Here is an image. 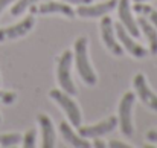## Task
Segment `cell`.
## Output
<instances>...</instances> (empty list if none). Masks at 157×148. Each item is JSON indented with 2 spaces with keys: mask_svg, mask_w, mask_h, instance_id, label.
Segmentation results:
<instances>
[{
  "mask_svg": "<svg viewBox=\"0 0 157 148\" xmlns=\"http://www.w3.org/2000/svg\"><path fill=\"white\" fill-rule=\"evenodd\" d=\"M134 11H136L137 14H142L144 17H147L148 21H150V23L157 29V11L153 8V6L147 5L145 2H136V5H134Z\"/></svg>",
  "mask_w": 157,
  "mask_h": 148,
  "instance_id": "cell-16",
  "label": "cell"
},
{
  "mask_svg": "<svg viewBox=\"0 0 157 148\" xmlns=\"http://www.w3.org/2000/svg\"><path fill=\"white\" fill-rule=\"evenodd\" d=\"M101 38L104 41L105 48L110 50L113 55L116 56H122L124 49L119 43V40L116 38V31H114V25L111 21V18L108 15H104L101 20Z\"/></svg>",
  "mask_w": 157,
  "mask_h": 148,
  "instance_id": "cell-7",
  "label": "cell"
},
{
  "mask_svg": "<svg viewBox=\"0 0 157 148\" xmlns=\"http://www.w3.org/2000/svg\"><path fill=\"white\" fill-rule=\"evenodd\" d=\"M37 121L40 124V130H41V147L43 148H53L55 147V141H56V134H55V128H53L52 119L44 115V113H38Z\"/></svg>",
  "mask_w": 157,
  "mask_h": 148,
  "instance_id": "cell-13",
  "label": "cell"
},
{
  "mask_svg": "<svg viewBox=\"0 0 157 148\" xmlns=\"http://www.w3.org/2000/svg\"><path fill=\"white\" fill-rule=\"evenodd\" d=\"M17 99V93L15 92H6V90H0V104L3 105H11L14 104Z\"/></svg>",
  "mask_w": 157,
  "mask_h": 148,
  "instance_id": "cell-20",
  "label": "cell"
},
{
  "mask_svg": "<svg viewBox=\"0 0 157 148\" xmlns=\"http://www.w3.org/2000/svg\"><path fill=\"white\" fill-rule=\"evenodd\" d=\"M38 2H43V0H15L14 2V6H11V15L18 17L26 9H29L34 3H38Z\"/></svg>",
  "mask_w": 157,
  "mask_h": 148,
  "instance_id": "cell-17",
  "label": "cell"
},
{
  "mask_svg": "<svg viewBox=\"0 0 157 148\" xmlns=\"http://www.w3.org/2000/svg\"><path fill=\"white\" fill-rule=\"evenodd\" d=\"M116 127H117V116H108L107 119L98 122V124H93V125H84V127L79 125L78 133L82 138L93 139V138H99L107 133H111Z\"/></svg>",
  "mask_w": 157,
  "mask_h": 148,
  "instance_id": "cell-11",
  "label": "cell"
},
{
  "mask_svg": "<svg viewBox=\"0 0 157 148\" xmlns=\"http://www.w3.org/2000/svg\"><path fill=\"white\" fill-rule=\"evenodd\" d=\"M95 141H93V144H92V147L95 148H105L107 147V144H105L102 139H99V138H93Z\"/></svg>",
  "mask_w": 157,
  "mask_h": 148,
  "instance_id": "cell-24",
  "label": "cell"
},
{
  "mask_svg": "<svg viewBox=\"0 0 157 148\" xmlns=\"http://www.w3.org/2000/svg\"><path fill=\"white\" fill-rule=\"evenodd\" d=\"M15 0H0V14L3 12V9L6 8V6H9V5H12Z\"/></svg>",
  "mask_w": 157,
  "mask_h": 148,
  "instance_id": "cell-25",
  "label": "cell"
},
{
  "mask_svg": "<svg viewBox=\"0 0 157 148\" xmlns=\"http://www.w3.org/2000/svg\"><path fill=\"white\" fill-rule=\"evenodd\" d=\"M114 31H116V35H117V40H119L121 46H124L130 55H133L134 58H145L147 55H150V50L147 48H144L142 45L136 43L133 40V35L128 34V31L121 23L114 25Z\"/></svg>",
  "mask_w": 157,
  "mask_h": 148,
  "instance_id": "cell-6",
  "label": "cell"
},
{
  "mask_svg": "<svg viewBox=\"0 0 157 148\" xmlns=\"http://www.w3.org/2000/svg\"><path fill=\"white\" fill-rule=\"evenodd\" d=\"M23 141V136L20 133H5L0 136V147L9 148V147H15Z\"/></svg>",
  "mask_w": 157,
  "mask_h": 148,
  "instance_id": "cell-18",
  "label": "cell"
},
{
  "mask_svg": "<svg viewBox=\"0 0 157 148\" xmlns=\"http://www.w3.org/2000/svg\"><path fill=\"white\" fill-rule=\"evenodd\" d=\"M133 2H147V0H133Z\"/></svg>",
  "mask_w": 157,
  "mask_h": 148,
  "instance_id": "cell-26",
  "label": "cell"
},
{
  "mask_svg": "<svg viewBox=\"0 0 157 148\" xmlns=\"http://www.w3.org/2000/svg\"><path fill=\"white\" fill-rule=\"evenodd\" d=\"M0 124H2V116H0Z\"/></svg>",
  "mask_w": 157,
  "mask_h": 148,
  "instance_id": "cell-27",
  "label": "cell"
},
{
  "mask_svg": "<svg viewBox=\"0 0 157 148\" xmlns=\"http://www.w3.org/2000/svg\"><path fill=\"white\" fill-rule=\"evenodd\" d=\"M66 3H70V5H89L92 3L93 0H63Z\"/></svg>",
  "mask_w": 157,
  "mask_h": 148,
  "instance_id": "cell-23",
  "label": "cell"
},
{
  "mask_svg": "<svg viewBox=\"0 0 157 148\" xmlns=\"http://www.w3.org/2000/svg\"><path fill=\"white\" fill-rule=\"evenodd\" d=\"M137 25H139V29L144 32V35L148 40L150 55H157V29L148 21V18H145V17H139L137 18Z\"/></svg>",
  "mask_w": 157,
  "mask_h": 148,
  "instance_id": "cell-15",
  "label": "cell"
},
{
  "mask_svg": "<svg viewBox=\"0 0 157 148\" xmlns=\"http://www.w3.org/2000/svg\"><path fill=\"white\" fill-rule=\"evenodd\" d=\"M117 6V0H104L96 5H79L76 8V15L81 18H96V17H104L110 14L114 8Z\"/></svg>",
  "mask_w": 157,
  "mask_h": 148,
  "instance_id": "cell-10",
  "label": "cell"
},
{
  "mask_svg": "<svg viewBox=\"0 0 157 148\" xmlns=\"http://www.w3.org/2000/svg\"><path fill=\"white\" fill-rule=\"evenodd\" d=\"M34 25H35L34 14H29V15L25 17L21 21H18V23H15V25H12V26L0 28V43L8 41V40H15V38L25 37L29 31H32Z\"/></svg>",
  "mask_w": 157,
  "mask_h": 148,
  "instance_id": "cell-9",
  "label": "cell"
},
{
  "mask_svg": "<svg viewBox=\"0 0 157 148\" xmlns=\"http://www.w3.org/2000/svg\"><path fill=\"white\" fill-rule=\"evenodd\" d=\"M147 141L150 142H157V128H153L147 133Z\"/></svg>",
  "mask_w": 157,
  "mask_h": 148,
  "instance_id": "cell-22",
  "label": "cell"
},
{
  "mask_svg": "<svg viewBox=\"0 0 157 148\" xmlns=\"http://www.w3.org/2000/svg\"><path fill=\"white\" fill-rule=\"evenodd\" d=\"M108 147L110 148H131V145H128V144H125V142H119V141H116V139H111V141L108 142Z\"/></svg>",
  "mask_w": 157,
  "mask_h": 148,
  "instance_id": "cell-21",
  "label": "cell"
},
{
  "mask_svg": "<svg viewBox=\"0 0 157 148\" xmlns=\"http://www.w3.org/2000/svg\"><path fill=\"white\" fill-rule=\"evenodd\" d=\"M117 17L121 25L128 31V34L133 35V38L140 37V29L137 25V20L131 14V0H117Z\"/></svg>",
  "mask_w": 157,
  "mask_h": 148,
  "instance_id": "cell-8",
  "label": "cell"
},
{
  "mask_svg": "<svg viewBox=\"0 0 157 148\" xmlns=\"http://www.w3.org/2000/svg\"><path fill=\"white\" fill-rule=\"evenodd\" d=\"M59 133L61 136L64 138V141H67L72 147H76V148H90L92 144L87 141V138H82L79 133H75L73 128L70 127L69 122L63 121L59 124Z\"/></svg>",
  "mask_w": 157,
  "mask_h": 148,
  "instance_id": "cell-14",
  "label": "cell"
},
{
  "mask_svg": "<svg viewBox=\"0 0 157 148\" xmlns=\"http://www.w3.org/2000/svg\"><path fill=\"white\" fill-rule=\"evenodd\" d=\"M133 87H134V93L139 96V99L147 107H150L151 110L157 111V95L150 89L144 73H137L133 78Z\"/></svg>",
  "mask_w": 157,
  "mask_h": 148,
  "instance_id": "cell-12",
  "label": "cell"
},
{
  "mask_svg": "<svg viewBox=\"0 0 157 148\" xmlns=\"http://www.w3.org/2000/svg\"><path fill=\"white\" fill-rule=\"evenodd\" d=\"M72 61H73V52H70L69 49L64 50L58 56V60H56V81H58L61 90L75 96L78 92H76L75 83L72 80Z\"/></svg>",
  "mask_w": 157,
  "mask_h": 148,
  "instance_id": "cell-2",
  "label": "cell"
},
{
  "mask_svg": "<svg viewBox=\"0 0 157 148\" xmlns=\"http://www.w3.org/2000/svg\"><path fill=\"white\" fill-rule=\"evenodd\" d=\"M31 14H63L69 18H73L76 15V12L73 11V8L70 6V3L66 2H51V0H43L38 3H34L31 8Z\"/></svg>",
  "mask_w": 157,
  "mask_h": 148,
  "instance_id": "cell-5",
  "label": "cell"
},
{
  "mask_svg": "<svg viewBox=\"0 0 157 148\" xmlns=\"http://www.w3.org/2000/svg\"><path fill=\"white\" fill-rule=\"evenodd\" d=\"M49 96L64 110V113L67 115L69 121H70V125L73 127H79L81 125V121H82V115H81V110L78 107V104L73 101L72 95L66 93L64 90H58V89H52L49 92Z\"/></svg>",
  "mask_w": 157,
  "mask_h": 148,
  "instance_id": "cell-4",
  "label": "cell"
},
{
  "mask_svg": "<svg viewBox=\"0 0 157 148\" xmlns=\"http://www.w3.org/2000/svg\"><path fill=\"white\" fill-rule=\"evenodd\" d=\"M89 38L86 35H81L76 38L73 45V58H75V66L78 70V75L87 86H95L98 83L96 72L93 70L90 60H89Z\"/></svg>",
  "mask_w": 157,
  "mask_h": 148,
  "instance_id": "cell-1",
  "label": "cell"
},
{
  "mask_svg": "<svg viewBox=\"0 0 157 148\" xmlns=\"http://www.w3.org/2000/svg\"><path fill=\"white\" fill-rule=\"evenodd\" d=\"M37 141V130L31 128L23 134V148H34Z\"/></svg>",
  "mask_w": 157,
  "mask_h": 148,
  "instance_id": "cell-19",
  "label": "cell"
},
{
  "mask_svg": "<svg viewBox=\"0 0 157 148\" xmlns=\"http://www.w3.org/2000/svg\"><path fill=\"white\" fill-rule=\"evenodd\" d=\"M136 101V93L134 92H125L124 96L121 98L119 107H117V124L125 138H131L134 133L133 127V107Z\"/></svg>",
  "mask_w": 157,
  "mask_h": 148,
  "instance_id": "cell-3",
  "label": "cell"
}]
</instances>
